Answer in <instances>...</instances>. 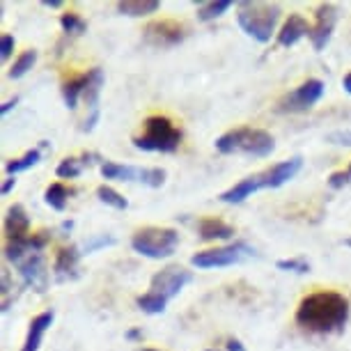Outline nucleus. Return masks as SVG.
Wrapping results in <instances>:
<instances>
[{"label": "nucleus", "mask_w": 351, "mask_h": 351, "mask_svg": "<svg viewBox=\"0 0 351 351\" xmlns=\"http://www.w3.org/2000/svg\"><path fill=\"white\" fill-rule=\"evenodd\" d=\"M19 274H21L23 282L30 285L32 289L44 294L49 287V271H46V262L42 253H32L19 264Z\"/></svg>", "instance_id": "nucleus-13"}, {"label": "nucleus", "mask_w": 351, "mask_h": 351, "mask_svg": "<svg viewBox=\"0 0 351 351\" xmlns=\"http://www.w3.org/2000/svg\"><path fill=\"white\" fill-rule=\"evenodd\" d=\"M136 306L141 308L145 315H161V313H165L168 299H163V296L154 294V291H147V294L138 296V299H136Z\"/></svg>", "instance_id": "nucleus-25"}, {"label": "nucleus", "mask_w": 351, "mask_h": 351, "mask_svg": "<svg viewBox=\"0 0 351 351\" xmlns=\"http://www.w3.org/2000/svg\"><path fill=\"white\" fill-rule=\"evenodd\" d=\"M280 21V8L276 3H239L237 5V23L253 37L255 42L267 44L276 32V25Z\"/></svg>", "instance_id": "nucleus-4"}, {"label": "nucleus", "mask_w": 351, "mask_h": 351, "mask_svg": "<svg viewBox=\"0 0 351 351\" xmlns=\"http://www.w3.org/2000/svg\"><path fill=\"white\" fill-rule=\"evenodd\" d=\"M71 195H74V191H69L67 186H62V184L56 182V184H51V186L44 191V202L49 204L51 209L64 211V207H67Z\"/></svg>", "instance_id": "nucleus-23"}, {"label": "nucleus", "mask_w": 351, "mask_h": 351, "mask_svg": "<svg viewBox=\"0 0 351 351\" xmlns=\"http://www.w3.org/2000/svg\"><path fill=\"white\" fill-rule=\"evenodd\" d=\"M35 62H37V51L35 49H28V51H23L21 56L16 58V62L12 64V69H10V78H23L28 71L35 67Z\"/></svg>", "instance_id": "nucleus-27"}, {"label": "nucleus", "mask_w": 351, "mask_h": 351, "mask_svg": "<svg viewBox=\"0 0 351 351\" xmlns=\"http://www.w3.org/2000/svg\"><path fill=\"white\" fill-rule=\"evenodd\" d=\"M197 232H200L202 241H228L234 237V228L221 218H202L197 223Z\"/></svg>", "instance_id": "nucleus-19"}, {"label": "nucleus", "mask_w": 351, "mask_h": 351, "mask_svg": "<svg viewBox=\"0 0 351 351\" xmlns=\"http://www.w3.org/2000/svg\"><path fill=\"white\" fill-rule=\"evenodd\" d=\"M276 267L280 271H291V274H308L310 264L306 260H278Z\"/></svg>", "instance_id": "nucleus-30"}, {"label": "nucleus", "mask_w": 351, "mask_h": 351, "mask_svg": "<svg viewBox=\"0 0 351 351\" xmlns=\"http://www.w3.org/2000/svg\"><path fill=\"white\" fill-rule=\"evenodd\" d=\"M216 149L221 154H243V156L264 158L276 149V141L264 129L239 127L223 134L221 138H216Z\"/></svg>", "instance_id": "nucleus-3"}, {"label": "nucleus", "mask_w": 351, "mask_h": 351, "mask_svg": "<svg viewBox=\"0 0 351 351\" xmlns=\"http://www.w3.org/2000/svg\"><path fill=\"white\" fill-rule=\"evenodd\" d=\"M101 175L106 180L117 182H141L152 189H161L165 184V170L161 168H134V165H122L115 161H104Z\"/></svg>", "instance_id": "nucleus-8"}, {"label": "nucleus", "mask_w": 351, "mask_h": 351, "mask_svg": "<svg viewBox=\"0 0 351 351\" xmlns=\"http://www.w3.org/2000/svg\"><path fill=\"white\" fill-rule=\"evenodd\" d=\"M349 180H351L349 172H333V175H330V180H328V186L330 189H342Z\"/></svg>", "instance_id": "nucleus-33"}, {"label": "nucleus", "mask_w": 351, "mask_h": 351, "mask_svg": "<svg viewBox=\"0 0 351 351\" xmlns=\"http://www.w3.org/2000/svg\"><path fill=\"white\" fill-rule=\"evenodd\" d=\"M127 337H129V340H136V337H141V330H138V328L129 330V333H127Z\"/></svg>", "instance_id": "nucleus-40"}, {"label": "nucleus", "mask_w": 351, "mask_h": 351, "mask_svg": "<svg viewBox=\"0 0 351 351\" xmlns=\"http://www.w3.org/2000/svg\"><path fill=\"white\" fill-rule=\"evenodd\" d=\"M81 255L83 253L76 246L58 250L56 264H53L58 280H74V278H78V260H81Z\"/></svg>", "instance_id": "nucleus-16"}, {"label": "nucleus", "mask_w": 351, "mask_h": 351, "mask_svg": "<svg viewBox=\"0 0 351 351\" xmlns=\"http://www.w3.org/2000/svg\"><path fill=\"white\" fill-rule=\"evenodd\" d=\"M53 319H56V313H53V310H46V313L37 315L35 319L30 322L28 335H25V342H23L21 351H39L42 340H44V333L51 328Z\"/></svg>", "instance_id": "nucleus-17"}, {"label": "nucleus", "mask_w": 351, "mask_h": 351, "mask_svg": "<svg viewBox=\"0 0 351 351\" xmlns=\"http://www.w3.org/2000/svg\"><path fill=\"white\" fill-rule=\"evenodd\" d=\"M143 351H156V349H143Z\"/></svg>", "instance_id": "nucleus-41"}, {"label": "nucleus", "mask_w": 351, "mask_h": 351, "mask_svg": "<svg viewBox=\"0 0 351 351\" xmlns=\"http://www.w3.org/2000/svg\"><path fill=\"white\" fill-rule=\"evenodd\" d=\"M191 280H193V274H191L189 269L180 267V264H172V267H165L163 271H158V274L152 278L149 291H154V294L170 301V299H175Z\"/></svg>", "instance_id": "nucleus-11"}, {"label": "nucleus", "mask_w": 351, "mask_h": 351, "mask_svg": "<svg viewBox=\"0 0 351 351\" xmlns=\"http://www.w3.org/2000/svg\"><path fill=\"white\" fill-rule=\"evenodd\" d=\"M209 351H216V349H209Z\"/></svg>", "instance_id": "nucleus-43"}, {"label": "nucleus", "mask_w": 351, "mask_h": 351, "mask_svg": "<svg viewBox=\"0 0 351 351\" xmlns=\"http://www.w3.org/2000/svg\"><path fill=\"white\" fill-rule=\"evenodd\" d=\"M253 253L255 250L250 248L248 243L237 241L223 248H211V250H202V253H195L191 257V264L197 269H223V267H232V264L243 262Z\"/></svg>", "instance_id": "nucleus-7"}, {"label": "nucleus", "mask_w": 351, "mask_h": 351, "mask_svg": "<svg viewBox=\"0 0 351 351\" xmlns=\"http://www.w3.org/2000/svg\"><path fill=\"white\" fill-rule=\"evenodd\" d=\"M337 23V8L333 3H322L315 12V25L310 28V42H313L315 51H324L333 37Z\"/></svg>", "instance_id": "nucleus-12"}, {"label": "nucleus", "mask_w": 351, "mask_h": 351, "mask_svg": "<svg viewBox=\"0 0 351 351\" xmlns=\"http://www.w3.org/2000/svg\"><path fill=\"white\" fill-rule=\"evenodd\" d=\"M180 246V232L172 228H143L131 237V248L149 260H165Z\"/></svg>", "instance_id": "nucleus-6"}, {"label": "nucleus", "mask_w": 351, "mask_h": 351, "mask_svg": "<svg viewBox=\"0 0 351 351\" xmlns=\"http://www.w3.org/2000/svg\"><path fill=\"white\" fill-rule=\"evenodd\" d=\"M115 243V239L112 237H99V239H92L90 243H85V248H83V255H90L92 250H97V248H104V246H112Z\"/></svg>", "instance_id": "nucleus-31"}, {"label": "nucleus", "mask_w": 351, "mask_h": 351, "mask_svg": "<svg viewBox=\"0 0 351 351\" xmlns=\"http://www.w3.org/2000/svg\"><path fill=\"white\" fill-rule=\"evenodd\" d=\"M14 44H16V39L12 37V35H3V37H0V58H3V60H8V58L12 56V51H14Z\"/></svg>", "instance_id": "nucleus-32"}, {"label": "nucleus", "mask_w": 351, "mask_h": 351, "mask_svg": "<svg viewBox=\"0 0 351 351\" xmlns=\"http://www.w3.org/2000/svg\"><path fill=\"white\" fill-rule=\"evenodd\" d=\"M5 237L8 241H21L30 237V216L23 204H12L5 214Z\"/></svg>", "instance_id": "nucleus-14"}, {"label": "nucleus", "mask_w": 351, "mask_h": 351, "mask_svg": "<svg viewBox=\"0 0 351 351\" xmlns=\"http://www.w3.org/2000/svg\"><path fill=\"white\" fill-rule=\"evenodd\" d=\"M182 129H177L168 117L152 115L143 122V134L134 136V147L143 152H163L172 154L180 149L182 143Z\"/></svg>", "instance_id": "nucleus-5"}, {"label": "nucleus", "mask_w": 351, "mask_h": 351, "mask_svg": "<svg viewBox=\"0 0 351 351\" xmlns=\"http://www.w3.org/2000/svg\"><path fill=\"white\" fill-rule=\"evenodd\" d=\"M16 104H19V99H10V101H5L3 106H0V112H3V115H8V112L14 108Z\"/></svg>", "instance_id": "nucleus-36"}, {"label": "nucleus", "mask_w": 351, "mask_h": 351, "mask_svg": "<svg viewBox=\"0 0 351 351\" xmlns=\"http://www.w3.org/2000/svg\"><path fill=\"white\" fill-rule=\"evenodd\" d=\"M161 10V3L158 0H124V3H117V12L124 16H147L154 14V12Z\"/></svg>", "instance_id": "nucleus-21"}, {"label": "nucleus", "mask_w": 351, "mask_h": 351, "mask_svg": "<svg viewBox=\"0 0 351 351\" xmlns=\"http://www.w3.org/2000/svg\"><path fill=\"white\" fill-rule=\"evenodd\" d=\"M14 186H16V177H8V180H5V184H3V195H8Z\"/></svg>", "instance_id": "nucleus-35"}, {"label": "nucleus", "mask_w": 351, "mask_h": 351, "mask_svg": "<svg viewBox=\"0 0 351 351\" xmlns=\"http://www.w3.org/2000/svg\"><path fill=\"white\" fill-rule=\"evenodd\" d=\"M228 349H230V351H243V347H241V342H239V340H230V342H228Z\"/></svg>", "instance_id": "nucleus-37"}, {"label": "nucleus", "mask_w": 351, "mask_h": 351, "mask_svg": "<svg viewBox=\"0 0 351 351\" xmlns=\"http://www.w3.org/2000/svg\"><path fill=\"white\" fill-rule=\"evenodd\" d=\"M349 322V301L340 291H313L296 308V324L315 335L340 333Z\"/></svg>", "instance_id": "nucleus-1"}, {"label": "nucleus", "mask_w": 351, "mask_h": 351, "mask_svg": "<svg viewBox=\"0 0 351 351\" xmlns=\"http://www.w3.org/2000/svg\"><path fill=\"white\" fill-rule=\"evenodd\" d=\"M301 165H303L301 156H291V158H287V161L276 163L274 168H267V170L257 172V175H250V177H246V180H241L239 184H234L232 189L223 191L221 202L239 204L262 189H280L282 184H287L289 180H294V177L299 175Z\"/></svg>", "instance_id": "nucleus-2"}, {"label": "nucleus", "mask_w": 351, "mask_h": 351, "mask_svg": "<svg viewBox=\"0 0 351 351\" xmlns=\"http://www.w3.org/2000/svg\"><path fill=\"white\" fill-rule=\"evenodd\" d=\"M189 37V28L182 21L175 19H161V21H152L145 25L143 39L154 49H170V46L182 44Z\"/></svg>", "instance_id": "nucleus-9"}, {"label": "nucleus", "mask_w": 351, "mask_h": 351, "mask_svg": "<svg viewBox=\"0 0 351 351\" xmlns=\"http://www.w3.org/2000/svg\"><path fill=\"white\" fill-rule=\"evenodd\" d=\"M90 81H92V71H88V74H71V76L64 78V83H62V99H64V104H67L69 110L76 108L78 97L85 95V90H88Z\"/></svg>", "instance_id": "nucleus-20"}, {"label": "nucleus", "mask_w": 351, "mask_h": 351, "mask_svg": "<svg viewBox=\"0 0 351 351\" xmlns=\"http://www.w3.org/2000/svg\"><path fill=\"white\" fill-rule=\"evenodd\" d=\"M342 88H344V90H347V92H349V95H351V74H347V76H344V78H342Z\"/></svg>", "instance_id": "nucleus-39"}, {"label": "nucleus", "mask_w": 351, "mask_h": 351, "mask_svg": "<svg viewBox=\"0 0 351 351\" xmlns=\"http://www.w3.org/2000/svg\"><path fill=\"white\" fill-rule=\"evenodd\" d=\"M90 71H92V81L88 85V90H85V95H83L85 104H88V108H90V115L83 124V131L95 129V124L99 120V95H101V88H104V71L99 67L90 69Z\"/></svg>", "instance_id": "nucleus-15"}, {"label": "nucleus", "mask_w": 351, "mask_h": 351, "mask_svg": "<svg viewBox=\"0 0 351 351\" xmlns=\"http://www.w3.org/2000/svg\"><path fill=\"white\" fill-rule=\"evenodd\" d=\"M310 35V25L301 14H289V19L285 21V25L278 32V44L280 46H294L296 42H301L303 37Z\"/></svg>", "instance_id": "nucleus-18"}, {"label": "nucleus", "mask_w": 351, "mask_h": 351, "mask_svg": "<svg viewBox=\"0 0 351 351\" xmlns=\"http://www.w3.org/2000/svg\"><path fill=\"white\" fill-rule=\"evenodd\" d=\"M90 158H97V154H83L81 158H76V156L62 158L60 165L56 168V175H58V177H62V180H74V177L81 175L85 165H90V163H92Z\"/></svg>", "instance_id": "nucleus-22"}, {"label": "nucleus", "mask_w": 351, "mask_h": 351, "mask_svg": "<svg viewBox=\"0 0 351 351\" xmlns=\"http://www.w3.org/2000/svg\"><path fill=\"white\" fill-rule=\"evenodd\" d=\"M97 197H99V200H101L104 204H108V207H112V209H120V211L129 209V200H127V197L120 195L115 189H110V186H99V189H97Z\"/></svg>", "instance_id": "nucleus-28"}, {"label": "nucleus", "mask_w": 351, "mask_h": 351, "mask_svg": "<svg viewBox=\"0 0 351 351\" xmlns=\"http://www.w3.org/2000/svg\"><path fill=\"white\" fill-rule=\"evenodd\" d=\"M60 25L67 35H83V32L88 30V23H85L81 14H76V12H64L60 16Z\"/></svg>", "instance_id": "nucleus-29"}, {"label": "nucleus", "mask_w": 351, "mask_h": 351, "mask_svg": "<svg viewBox=\"0 0 351 351\" xmlns=\"http://www.w3.org/2000/svg\"><path fill=\"white\" fill-rule=\"evenodd\" d=\"M230 8H232L230 0H214V3H200V5H197V19H200V21H214V19L223 16Z\"/></svg>", "instance_id": "nucleus-26"}, {"label": "nucleus", "mask_w": 351, "mask_h": 351, "mask_svg": "<svg viewBox=\"0 0 351 351\" xmlns=\"http://www.w3.org/2000/svg\"><path fill=\"white\" fill-rule=\"evenodd\" d=\"M324 95V83L319 78H308L306 83H301L296 90H291L289 95H285L278 101V110L280 112H306L319 101Z\"/></svg>", "instance_id": "nucleus-10"}, {"label": "nucleus", "mask_w": 351, "mask_h": 351, "mask_svg": "<svg viewBox=\"0 0 351 351\" xmlns=\"http://www.w3.org/2000/svg\"><path fill=\"white\" fill-rule=\"evenodd\" d=\"M330 141L337 143V145H351V134H333Z\"/></svg>", "instance_id": "nucleus-34"}, {"label": "nucleus", "mask_w": 351, "mask_h": 351, "mask_svg": "<svg viewBox=\"0 0 351 351\" xmlns=\"http://www.w3.org/2000/svg\"><path fill=\"white\" fill-rule=\"evenodd\" d=\"M349 177H351V165H349Z\"/></svg>", "instance_id": "nucleus-42"}, {"label": "nucleus", "mask_w": 351, "mask_h": 351, "mask_svg": "<svg viewBox=\"0 0 351 351\" xmlns=\"http://www.w3.org/2000/svg\"><path fill=\"white\" fill-rule=\"evenodd\" d=\"M39 161H42V152L30 149V152H25L21 158H12V161L5 163V172H8L10 177H16L19 172H25V170L35 168Z\"/></svg>", "instance_id": "nucleus-24"}, {"label": "nucleus", "mask_w": 351, "mask_h": 351, "mask_svg": "<svg viewBox=\"0 0 351 351\" xmlns=\"http://www.w3.org/2000/svg\"><path fill=\"white\" fill-rule=\"evenodd\" d=\"M42 5H44V8H53V10H56V8H60L62 3H60V0H44Z\"/></svg>", "instance_id": "nucleus-38"}]
</instances>
